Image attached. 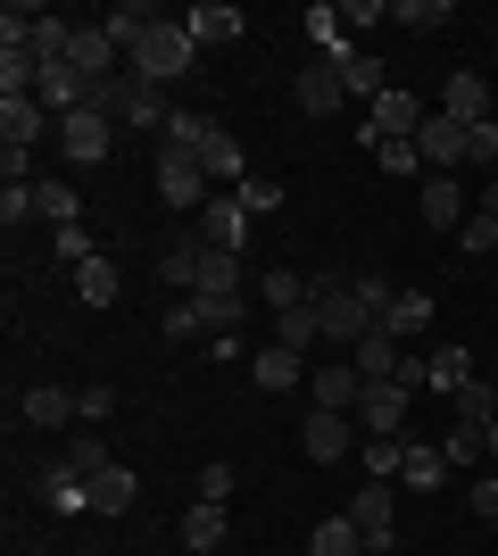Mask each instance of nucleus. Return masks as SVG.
<instances>
[{"label": "nucleus", "instance_id": "obj_1", "mask_svg": "<svg viewBox=\"0 0 498 556\" xmlns=\"http://www.w3.org/2000/svg\"><path fill=\"white\" fill-rule=\"evenodd\" d=\"M191 300L208 307L216 332H233L241 316H250V300H258V291L241 282V257H233V250H208V266H200V282H191Z\"/></svg>", "mask_w": 498, "mask_h": 556}, {"label": "nucleus", "instance_id": "obj_2", "mask_svg": "<svg viewBox=\"0 0 498 556\" xmlns=\"http://www.w3.org/2000/svg\"><path fill=\"white\" fill-rule=\"evenodd\" d=\"M308 291H316V325H324V341L357 349L366 332H374V307L357 300V282H349V275H308Z\"/></svg>", "mask_w": 498, "mask_h": 556}, {"label": "nucleus", "instance_id": "obj_3", "mask_svg": "<svg viewBox=\"0 0 498 556\" xmlns=\"http://www.w3.org/2000/svg\"><path fill=\"white\" fill-rule=\"evenodd\" d=\"M92 109L100 116H117V125H133V134H166V100H158V84H142V75L125 67V75H108V84H92Z\"/></svg>", "mask_w": 498, "mask_h": 556}, {"label": "nucleus", "instance_id": "obj_4", "mask_svg": "<svg viewBox=\"0 0 498 556\" xmlns=\"http://www.w3.org/2000/svg\"><path fill=\"white\" fill-rule=\"evenodd\" d=\"M191 59H200V42L183 34V17H158L150 25V42L125 59V67L142 75V84H175V75H191Z\"/></svg>", "mask_w": 498, "mask_h": 556}, {"label": "nucleus", "instance_id": "obj_5", "mask_svg": "<svg viewBox=\"0 0 498 556\" xmlns=\"http://www.w3.org/2000/svg\"><path fill=\"white\" fill-rule=\"evenodd\" d=\"M59 159H75L84 166V175H92V166H108L117 159V116H100V109H75V116H59Z\"/></svg>", "mask_w": 498, "mask_h": 556}, {"label": "nucleus", "instance_id": "obj_6", "mask_svg": "<svg viewBox=\"0 0 498 556\" xmlns=\"http://www.w3.org/2000/svg\"><path fill=\"white\" fill-rule=\"evenodd\" d=\"M349 523L366 532V556H391V548H399V482L349 490Z\"/></svg>", "mask_w": 498, "mask_h": 556}, {"label": "nucleus", "instance_id": "obj_7", "mask_svg": "<svg viewBox=\"0 0 498 556\" xmlns=\"http://www.w3.org/2000/svg\"><path fill=\"white\" fill-rule=\"evenodd\" d=\"M158 200L166 208H208V166H200V150L158 141Z\"/></svg>", "mask_w": 498, "mask_h": 556}, {"label": "nucleus", "instance_id": "obj_8", "mask_svg": "<svg viewBox=\"0 0 498 556\" xmlns=\"http://www.w3.org/2000/svg\"><path fill=\"white\" fill-rule=\"evenodd\" d=\"M407 407H416V391H399V382H366V399H357V432H366V441H407Z\"/></svg>", "mask_w": 498, "mask_h": 556}, {"label": "nucleus", "instance_id": "obj_9", "mask_svg": "<svg viewBox=\"0 0 498 556\" xmlns=\"http://www.w3.org/2000/svg\"><path fill=\"white\" fill-rule=\"evenodd\" d=\"M291 100H299V116H341L349 84H341V67H332V59H308V67L291 75Z\"/></svg>", "mask_w": 498, "mask_h": 556}, {"label": "nucleus", "instance_id": "obj_10", "mask_svg": "<svg viewBox=\"0 0 498 556\" xmlns=\"http://www.w3.org/2000/svg\"><path fill=\"white\" fill-rule=\"evenodd\" d=\"M200 266H208V232H200V225H183V232H175V241L158 250V282L191 300V282H200Z\"/></svg>", "mask_w": 498, "mask_h": 556}, {"label": "nucleus", "instance_id": "obj_11", "mask_svg": "<svg viewBox=\"0 0 498 556\" xmlns=\"http://www.w3.org/2000/svg\"><path fill=\"white\" fill-rule=\"evenodd\" d=\"M316 407H332V416H357V399H366V374L349 366V357H324V366L308 374Z\"/></svg>", "mask_w": 498, "mask_h": 556}, {"label": "nucleus", "instance_id": "obj_12", "mask_svg": "<svg viewBox=\"0 0 498 556\" xmlns=\"http://www.w3.org/2000/svg\"><path fill=\"white\" fill-rule=\"evenodd\" d=\"M440 116H449V125H465V134H474V125H490V84H482L474 67H457L449 84H440Z\"/></svg>", "mask_w": 498, "mask_h": 556}, {"label": "nucleus", "instance_id": "obj_13", "mask_svg": "<svg viewBox=\"0 0 498 556\" xmlns=\"http://www.w3.org/2000/svg\"><path fill=\"white\" fill-rule=\"evenodd\" d=\"M200 166H208L216 191H241L250 184V159H241V134L233 125H208V141H200Z\"/></svg>", "mask_w": 498, "mask_h": 556}, {"label": "nucleus", "instance_id": "obj_14", "mask_svg": "<svg viewBox=\"0 0 498 556\" xmlns=\"http://www.w3.org/2000/svg\"><path fill=\"white\" fill-rule=\"evenodd\" d=\"M200 232H208V250L241 257V241H250V200H241V191H216L208 208H200Z\"/></svg>", "mask_w": 498, "mask_h": 556}, {"label": "nucleus", "instance_id": "obj_15", "mask_svg": "<svg viewBox=\"0 0 498 556\" xmlns=\"http://www.w3.org/2000/svg\"><path fill=\"white\" fill-rule=\"evenodd\" d=\"M357 441V416H332V407H308V432H299V448H308L316 465H341Z\"/></svg>", "mask_w": 498, "mask_h": 556}, {"label": "nucleus", "instance_id": "obj_16", "mask_svg": "<svg viewBox=\"0 0 498 556\" xmlns=\"http://www.w3.org/2000/svg\"><path fill=\"white\" fill-rule=\"evenodd\" d=\"M416 150H424V166H432V175H457V166H474V159H465V125H449L440 109L424 116V134H416Z\"/></svg>", "mask_w": 498, "mask_h": 556}, {"label": "nucleus", "instance_id": "obj_17", "mask_svg": "<svg viewBox=\"0 0 498 556\" xmlns=\"http://www.w3.org/2000/svg\"><path fill=\"white\" fill-rule=\"evenodd\" d=\"M67 67L84 75V84H108V75H125V67H117V42L100 34V17H92V25H75V50H67Z\"/></svg>", "mask_w": 498, "mask_h": 556}, {"label": "nucleus", "instance_id": "obj_18", "mask_svg": "<svg viewBox=\"0 0 498 556\" xmlns=\"http://www.w3.org/2000/svg\"><path fill=\"white\" fill-rule=\"evenodd\" d=\"M25 424H34V432H67V424H84V407H75L67 382H34V391H25Z\"/></svg>", "mask_w": 498, "mask_h": 556}, {"label": "nucleus", "instance_id": "obj_19", "mask_svg": "<svg viewBox=\"0 0 498 556\" xmlns=\"http://www.w3.org/2000/svg\"><path fill=\"white\" fill-rule=\"evenodd\" d=\"M34 498H42L50 515H92V482H84V473H75L67 457H59V465L42 473V482H34Z\"/></svg>", "mask_w": 498, "mask_h": 556}, {"label": "nucleus", "instance_id": "obj_20", "mask_svg": "<svg viewBox=\"0 0 498 556\" xmlns=\"http://www.w3.org/2000/svg\"><path fill=\"white\" fill-rule=\"evenodd\" d=\"M42 134H59L42 100H0V150H34Z\"/></svg>", "mask_w": 498, "mask_h": 556}, {"label": "nucleus", "instance_id": "obj_21", "mask_svg": "<svg viewBox=\"0 0 498 556\" xmlns=\"http://www.w3.org/2000/svg\"><path fill=\"white\" fill-rule=\"evenodd\" d=\"M308 374H316V366H308V357H299V349H283V341L250 357V382H258V391H299Z\"/></svg>", "mask_w": 498, "mask_h": 556}, {"label": "nucleus", "instance_id": "obj_22", "mask_svg": "<svg viewBox=\"0 0 498 556\" xmlns=\"http://www.w3.org/2000/svg\"><path fill=\"white\" fill-rule=\"evenodd\" d=\"M183 34L200 50L208 42H241V34H250V17H241V9H225V0H200V9H183Z\"/></svg>", "mask_w": 498, "mask_h": 556}, {"label": "nucleus", "instance_id": "obj_23", "mask_svg": "<svg viewBox=\"0 0 498 556\" xmlns=\"http://www.w3.org/2000/svg\"><path fill=\"white\" fill-rule=\"evenodd\" d=\"M349 366L366 374V382H399V366H407V341H391V332L374 325V332H366V341L349 349Z\"/></svg>", "mask_w": 498, "mask_h": 556}, {"label": "nucleus", "instance_id": "obj_24", "mask_svg": "<svg viewBox=\"0 0 498 556\" xmlns=\"http://www.w3.org/2000/svg\"><path fill=\"white\" fill-rule=\"evenodd\" d=\"M150 25H158V9H142V0H117V9L100 17V34L117 42V59H133V50L150 42Z\"/></svg>", "mask_w": 498, "mask_h": 556}, {"label": "nucleus", "instance_id": "obj_25", "mask_svg": "<svg viewBox=\"0 0 498 556\" xmlns=\"http://www.w3.org/2000/svg\"><path fill=\"white\" fill-rule=\"evenodd\" d=\"M474 374H482V366H474V349H457V341H449V349H432V357H424V391L457 399L465 382H474Z\"/></svg>", "mask_w": 498, "mask_h": 556}, {"label": "nucleus", "instance_id": "obj_26", "mask_svg": "<svg viewBox=\"0 0 498 556\" xmlns=\"http://www.w3.org/2000/svg\"><path fill=\"white\" fill-rule=\"evenodd\" d=\"M332 67H341V84H349V100H366V109H374V100L391 92L382 59H366V50H332Z\"/></svg>", "mask_w": 498, "mask_h": 556}, {"label": "nucleus", "instance_id": "obj_27", "mask_svg": "<svg viewBox=\"0 0 498 556\" xmlns=\"http://www.w3.org/2000/svg\"><path fill=\"white\" fill-rule=\"evenodd\" d=\"M316 291H308V275H291V266H266L258 275V307L266 316H283V307H308Z\"/></svg>", "mask_w": 498, "mask_h": 556}, {"label": "nucleus", "instance_id": "obj_28", "mask_svg": "<svg viewBox=\"0 0 498 556\" xmlns=\"http://www.w3.org/2000/svg\"><path fill=\"white\" fill-rule=\"evenodd\" d=\"M440 482H449V457H440V441H407L399 490H440Z\"/></svg>", "mask_w": 498, "mask_h": 556}, {"label": "nucleus", "instance_id": "obj_29", "mask_svg": "<svg viewBox=\"0 0 498 556\" xmlns=\"http://www.w3.org/2000/svg\"><path fill=\"white\" fill-rule=\"evenodd\" d=\"M449 424H474V432H490V424H498V391H490V374H474V382L449 399Z\"/></svg>", "mask_w": 498, "mask_h": 556}, {"label": "nucleus", "instance_id": "obj_30", "mask_svg": "<svg viewBox=\"0 0 498 556\" xmlns=\"http://www.w3.org/2000/svg\"><path fill=\"white\" fill-rule=\"evenodd\" d=\"M424 225H465V191H457V175H424Z\"/></svg>", "mask_w": 498, "mask_h": 556}, {"label": "nucleus", "instance_id": "obj_31", "mask_svg": "<svg viewBox=\"0 0 498 556\" xmlns=\"http://www.w3.org/2000/svg\"><path fill=\"white\" fill-rule=\"evenodd\" d=\"M225 532H233V523H225V507H208V498L183 515V548L191 556H216V548H225Z\"/></svg>", "mask_w": 498, "mask_h": 556}, {"label": "nucleus", "instance_id": "obj_32", "mask_svg": "<svg viewBox=\"0 0 498 556\" xmlns=\"http://www.w3.org/2000/svg\"><path fill=\"white\" fill-rule=\"evenodd\" d=\"M75 208H84V200H75V184H59V175H42V184H34V216H42L50 232H67Z\"/></svg>", "mask_w": 498, "mask_h": 556}, {"label": "nucleus", "instance_id": "obj_33", "mask_svg": "<svg viewBox=\"0 0 498 556\" xmlns=\"http://www.w3.org/2000/svg\"><path fill=\"white\" fill-rule=\"evenodd\" d=\"M75 291H84V307H117L125 300V282H117L108 257H84V266H75Z\"/></svg>", "mask_w": 498, "mask_h": 556}, {"label": "nucleus", "instance_id": "obj_34", "mask_svg": "<svg viewBox=\"0 0 498 556\" xmlns=\"http://www.w3.org/2000/svg\"><path fill=\"white\" fill-rule=\"evenodd\" d=\"M308 556H366V532H357L349 515H324L308 532Z\"/></svg>", "mask_w": 498, "mask_h": 556}, {"label": "nucleus", "instance_id": "obj_35", "mask_svg": "<svg viewBox=\"0 0 498 556\" xmlns=\"http://www.w3.org/2000/svg\"><path fill=\"white\" fill-rule=\"evenodd\" d=\"M424 325H432V300H424V291H399V300L382 307V332H391V341H416Z\"/></svg>", "mask_w": 498, "mask_h": 556}, {"label": "nucleus", "instance_id": "obj_36", "mask_svg": "<svg viewBox=\"0 0 498 556\" xmlns=\"http://www.w3.org/2000/svg\"><path fill=\"white\" fill-rule=\"evenodd\" d=\"M449 17H457V0H391V25H407V34H440Z\"/></svg>", "mask_w": 498, "mask_h": 556}, {"label": "nucleus", "instance_id": "obj_37", "mask_svg": "<svg viewBox=\"0 0 498 556\" xmlns=\"http://www.w3.org/2000/svg\"><path fill=\"white\" fill-rule=\"evenodd\" d=\"M133 490H142V482H133L125 465H108V473H92V515H125V507H133Z\"/></svg>", "mask_w": 498, "mask_h": 556}, {"label": "nucleus", "instance_id": "obj_38", "mask_svg": "<svg viewBox=\"0 0 498 556\" xmlns=\"http://www.w3.org/2000/svg\"><path fill=\"white\" fill-rule=\"evenodd\" d=\"M274 341H283V349H299V357H308V349L324 341V325H316V300H308V307H283V316H274Z\"/></svg>", "mask_w": 498, "mask_h": 556}, {"label": "nucleus", "instance_id": "obj_39", "mask_svg": "<svg viewBox=\"0 0 498 556\" xmlns=\"http://www.w3.org/2000/svg\"><path fill=\"white\" fill-rule=\"evenodd\" d=\"M67 465H75V473H84V482H92V473H108V465H117V457H108V441H100L92 424H84V432H75V441H67Z\"/></svg>", "mask_w": 498, "mask_h": 556}, {"label": "nucleus", "instance_id": "obj_40", "mask_svg": "<svg viewBox=\"0 0 498 556\" xmlns=\"http://www.w3.org/2000/svg\"><path fill=\"white\" fill-rule=\"evenodd\" d=\"M308 42H316V59L349 50V34H341V9H332V0H316V9H308Z\"/></svg>", "mask_w": 498, "mask_h": 556}, {"label": "nucleus", "instance_id": "obj_41", "mask_svg": "<svg viewBox=\"0 0 498 556\" xmlns=\"http://www.w3.org/2000/svg\"><path fill=\"white\" fill-rule=\"evenodd\" d=\"M440 457H449V473L482 465V432H474V424H449V432H440Z\"/></svg>", "mask_w": 498, "mask_h": 556}, {"label": "nucleus", "instance_id": "obj_42", "mask_svg": "<svg viewBox=\"0 0 498 556\" xmlns=\"http://www.w3.org/2000/svg\"><path fill=\"white\" fill-rule=\"evenodd\" d=\"M200 332H216L200 300H175V307H166V341H200Z\"/></svg>", "mask_w": 498, "mask_h": 556}, {"label": "nucleus", "instance_id": "obj_43", "mask_svg": "<svg viewBox=\"0 0 498 556\" xmlns=\"http://www.w3.org/2000/svg\"><path fill=\"white\" fill-rule=\"evenodd\" d=\"M208 125H216V116H200V109H175L158 141H175V150H200V141H208Z\"/></svg>", "mask_w": 498, "mask_h": 556}, {"label": "nucleus", "instance_id": "obj_44", "mask_svg": "<svg viewBox=\"0 0 498 556\" xmlns=\"http://www.w3.org/2000/svg\"><path fill=\"white\" fill-rule=\"evenodd\" d=\"M407 441H366V482H399Z\"/></svg>", "mask_w": 498, "mask_h": 556}, {"label": "nucleus", "instance_id": "obj_45", "mask_svg": "<svg viewBox=\"0 0 498 556\" xmlns=\"http://www.w3.org/2000/svg\"><path fill=\"white\" fill-rule=\"evenodd\" d=\"M374 166H382V175H416L424 150H416V141H374Z\"/></svg>", "mask_w": 498, "mask_h": 556}, {"label": "nucleus", "instance_id": "obj_46", "mask_svg": "<svg viewBox=\"0 0 498 556\" xmlns=\"http://www.w3.org/2000/svg\"><path fill=\"white\" fill-rule=\"evenodd\" d=\"M457 250H465V257H490L498 250V225H490V216H465V225H457Z\"/></svg>", "mask_w": 498, "mask_h": 556}, {"label": "nucleus", "instance_id": "obj_47", "mask_svg": "<svg viewBox=\"0 0 498 556\" xmlns=\"http://www.w3.org/2000/svg\"><path fill=\"white\" fill-rule=\"evenodd\" d=\"M200 498H208V507H225V498H233V465H225V457L200 465Z\"/></svg>", "mask_w": 498, "mask_h": 556}, {"label": "nucleus", "instance_id": "obj_48", "mask_svg": "<svg viewBox=\"0 0 498 556\" xmlns=\"http://www.w3.org/2000/svg\"><path fill=\"white\" fill-rule=\"evenodd\" d=\"M75 407H84V424H108V416H117V391H108V382H84Z\"/></svg>", "mask_w": 498, "mask_h": 556}, {"label": "nucleus", "instance_id": "obj_49", "mask_svg": "<svg viewBox=\"0 0 498 556\" xmlns=\"http://www.w3.org/2000/svg\"><path fill=\"white\" fill-rule=\"evenodd\" d=\"M465 159H474L482 175H490V166H498V116H490V125H474V134H465Z\"/></svg>", "mask_w": 498, "mask_h": 556}, {"label": "nucleus", "instance_id": "obj_50", "mask_svg": "<svg viewBox=\"0 0 498 556\" xmlns=\"http://www.w3.org/2000/svg\"><path fill=\"white\" fill-rule=\"evenodd\" d=\"M0 225H34V184H9V191H0Z\"/></svg>", "mask_w": 498, "mask_h": 556}, {"label": "nucleus", "instance_id": "obj_51", "mask_svg": "<svg viewBox=\"0 0 498 556\" xmlns=\"http://www.w3.org/2000/svg\"><path fill=\"white\" fill-rule=\"evenodd\" d=\"M50 250L67 257V266H84V257H100V250H92V232H84V225H67V232H50Z\"/></svg>", "mask_w": 498, "mask_h": 556}, {"label": "nucleus", "instance_id": "obj_52", "mask_svg": "<svg viewBox=\"0 0 498 556\" xmlns=\"http://www.w3.org/2000/svg\"><path fill=\"white\" fill-rule=\"evenodd\" d=\"M241 200H250V216H274V208H283V184H266V175H250V184H241Z\"/></svg>", "mask_w": 498, "mask_h": 556}, {"label": "nucleus", "instance_id": "obj_53", "mask_svg": "<svg viewBox=\"0 0 498 556\" xmlns=\"http://www.w3.org/2000/svg\"><path fill=\"white\" fill-rule=\"evenodd\" d=\"M357 300H366V307H374V325H382V307H391V300H399V282H382V275H357Z\"/></svg>", "mask_w": 498, "mask_h": 556}, {"label": "nucleus", "instance_id": "obj_54", "mask_svg": "<svg viewBox=\"0 0 498 556\" xmlns=\"http://www.w3.org/2000/svg\"><path fill=\"white\" fill-rule=\"evenodd\" d=\"M341 25H391V0H349V9H341Z\"/></svg>", "mask_w": 498, "mask_h": 556}, {"label": "nucleus", "instance_id": "obj_55", "mask_svg": "<svg viewBox=\"0 0 498 556\" xmlns=\"http://www.w3.org/2000/svg\"><path fill=\"white\" fill-rule=\"evenodd\" d=\"M465 498H474V515H482V523H498V473H482V482L465 490Z\"/></svg>", "mask_w": 498, "mask_h": 556}, {"label": "nucleus", "instance_id": "obj_56", "mask_svg": "<svg viewBox=\"0 0 498 556\" xmlns=\"http://www.w3.org/2000/svg\"><path fill=\"white\" fill-rule=\"evenodd\" d=\"M474 216H490V225H498V175H482V208Z\"/></svg>", "mask_w": 498, "mask_h": 556}, {"label": "nucleus", "instance_id": "obj_57", "mask_svg": "<svg viewBox=\"0 0 498 556\" xmlns=\"http://www.w3.org/2000/svg\"><path fill=\"white\" fill-rule=\"evenodd\" d=\"M482 448H490V457H498V424H490V432H482Z\"/></svg>", "mask_w": 498, "mask_h": 556}, {"label": "nucleus", "instance_id": "obj_58", "mask_svg": "<svg viewBox=\"0 0 498 556\" xmlns=\"http://www.w3.org/2000/svg\"><path fill=\"white\" fill-rule=\"evenodd\" d=\"M490 391H498V374H490Z\"/></svg>", "mask_w": 498, "mask_h": 556}]
</instances>
